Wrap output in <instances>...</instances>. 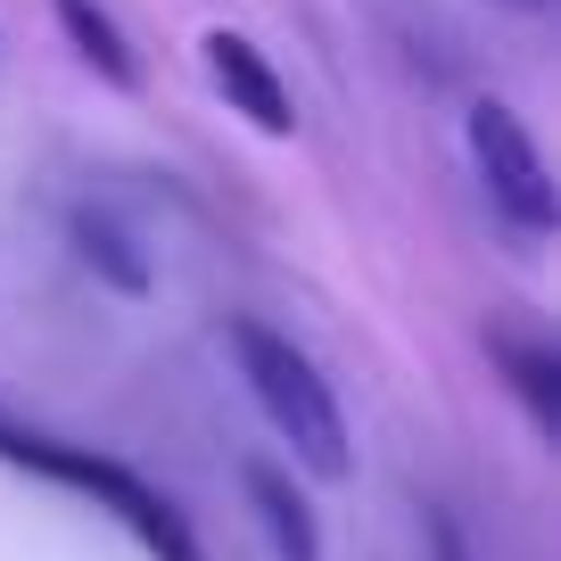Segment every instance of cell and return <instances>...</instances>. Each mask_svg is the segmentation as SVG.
I'll return each mask as SVG.
<instances>
[{"label":"cell","mask_w":561,"mask_h":561,"mask_svg":"<svg viewBox=\"0 0 561 561\" xmlns=\"http://www.w3.org/2000/svg\"><path fill=\"white\" fill-rule=\"evenodd\" d=\"M207 75H215V91L231 100V116H248L256 133L280 140L289 124H298V116H289V91H280V75L264 67V50H256L248 34L215 25V34H207Z\"/></svg>","instance_id":"obj_4"},{"label":"cell","mask_w":561,"mask_h":561,"mask_svg":"<svg viewBox=\"0 0 561 561\" xmlns=\"http://www.w3.org/2000/svg\"><path fill=\"white\" fill-rule=\"evenodd\" d=\"M58 9V25H67V42H75V58H83L100 83H116V91H140V58H133V42H124V25L107 18L100 0H50Z\"/></svg>","instance_id":"obj_6"},{"label":"cell","mask_w":561,"mask_h":561,"mask_svg":"<svg viewBox=\"0 0 561 561\" xmlns=\"http://www.w3.org/2000/svg\"><path fill=\"white\" fill-rule=\"evenodd\" d=\"M488 355H495V371L520 388V404L537 413V430H553L561 421V355L545 347V339H520V331H488Z\"/></svg>","instance_id":"obj_7"},{"label":"cell","mask_w":561,"mask_h":561,"mask_svg":"<svg viewBox=\"0 0 561 561\" xmlns=\"http://www.w3.org/2000/svg\"><path fill=\"white\" fill-rule=\"evenodd\" d=\"M231 355H240L248 397H256L264 421L280 430V446L298 455V471L347 479V462H355L347 455V421H339V397L314 371V355H298L280 331H264V322H231Z\"/></svg>","instance_id":"obj_2"},{"label":"cell","mask_w":561,"mask_h":561,"mask_svg":"<svg viewBox=\"0 0 561 561\" xmlns=\"http://www.w3.org/2000/svg\"><path fill=\"white\" fill-rule=\"evenodd\" d=\"M471 165H479V182H488V198L528 231V240H545V231L561 224V191H553L537 140H528V124L512 116V107H495V100L471 107Z\"/></svg>","instance_id":"obj_3"},{"label":"cell","mask_w":561,"mask_h":561,"mask_svg":"<svg viewBox=\"0 0 561 561\" xmlns=\"http://www.w3.org/2000/svg\"><path fill=\"white\" fill-rule=\"evenodd\" d=\"M248 504H256L264 537H273L280 561H322V528H314V504L298 495V479L280 471V462H248Z\"/></svg>","instance_id":"obj_5"},{"label":"cell","mask_w":561,"mask_h":561,"mask_svg":"<svg viewBox=\"0 0 561 561\" xmlns=\"http://www.w3.org/2000/svg\"><path fill=\"white\" fill-rule=\"evenodd\" d=\"M421 537H430V561H471V553H462V528H455V512H446V504H421Z\"/></svg>","instance_id":"obj_9"},{"label":"cell","mask_w":561,"mask_h":561,"mask_svg":"<svg viewBox=\"0 0 561 561\" xmlns=\"http://www.w3.org/2000/svg\"><path fill=\"white\" fill-rule=\"evenodd\" d=\"M0 462H18V471H34V479H58V488L91 495L100 512H116V520L140 537V553H149V561H207V553H198V537H191V520H182V504H174V495H158L140 471H124L116 455L42 438V430H25V421L0 413Z\"/></svg>","instance_id":"obj_1"},{"label":"cell","mask_w":561,"mask_h":561,"mask_svg":"<svg viewBox=\"0 0 561 561\" xmlns=\"http://www.w3.org/2000/svg\"><path fill=\"white\" fill-rule=\"evenodd\" d=\"M512 9H545V0H512Z\"/></svg>","instance_id":"obj_10"},{"label":"cell","mask_w":561,"mask_h":561,"mask_svg":"<svg viewBox=\"0 0 561 561\" xmlns=\"http://www.w3.org/2000/svg\"><path fill=\"white\" fill-rule=\"evenodd\" d=\"M75 248H83V264L91 273H107L124 289V298H140V289H149V264L133 256V240H124L116 224H107L100 207H75Z\"/></svg>","instance_id":"obj_8"}]
</instances>
